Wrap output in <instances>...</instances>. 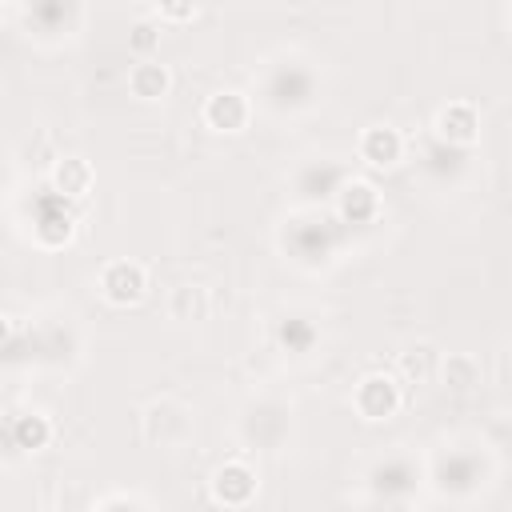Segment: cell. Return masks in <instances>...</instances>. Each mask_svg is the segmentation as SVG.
Segmentation results:
<instances>
[{
    "label": "cell",
    "mask_w": 512,
    "mask_h": 512,
    "mask_svg": "<svg viewBox=\"0 0 512 512\" xmlns=\"http://www.w3.org/2000/svg\"><path fill=\"white\" fill-rule=\"evenodd\" d=\"M400 152H404V140H400V132L388 128V124H376V128H368V132L360 136V156H364L368 164H376V168H392V164L400 160Z\"/></svg>",
    "instance_id": "cell-12"
},
{
    "label": "cell",
    "mask_w": 512,
    "mask_h": 512,
    "mask_svg": "<svg viewBox=\"0 0 512 512\" xmlns=\"http://www.w3.org/2000/svg\"><path fill=\"white\" fill-rule=\"evenodd\" d=\"M128 44H132V52L148 56V52L160 44V32H156L152 24H136V28H132V36H128Z\"/></svg>",
    "instance_id": "cell-21"
},
{
    "label": "cell",
    "mask_w": 512,
    "mask_h": 512,
    "mask_svg": "<svg viewBox=\"0 0 512 512\" xmlns=\"http://www.w3.org/2000/svg\"><path fill=\"white\" fill-rule=\"evenodd\" d=\"M168 84H172V76H168V68L164 64H136L132 72H128V88H132V96H140V100H160L164 92H168Z\"/></svg>",
    "instance_id": "cell-17"
},
{
    "label": "cell",
    "mask_w": 512,
    "mask_h": 512,
    "mask_svg": "<svg viewBox=\"0 0 512 512\" xmlns=\"http://www.w3.org/2000/svg\"><path fill=\"white\" fill-rule=\"evenodd\" d=\"M72 20H76V0H28V24H36L48 36L72 28Z\"/></svg>",
    "instance_id": "cell-14"
},
{
    "label": "cell",
    "mask_w": 512,
    "mask_h": 512,
    "mask_svg": "<svg viewBox=\"0 0 512 512\" xmlns=\"http://www.w3.org/2000/svg\"><path fill=\"white\" fill-rule=\"evenodd\" d=\"M480 464H476V456L472 452H452V456H444L440 460V468H436V484L444 488V492H464V488H472L476 480H480Z\"/></svg>",
    "instance_id": "cell-13"
},
{
    "label": "cell",
    "mask_w": 512,
    "mask_h": 512,
    "mask_svg": "<svg viewBox=\"0 0 512 512\" xmlns=\"http://www.w3.org/2000/svg\"><path fill=\"white\" fill-rule=\"evenodd\" d=\"M276 340H280L284 352L304 356V352H312V344L320 340V332H316V324H312L308 316H284V320L276 324Z\"/></svg>",
    "instance_id": "cell-16"
},
{
    "label": "cell",
    "mask_w": 512,
    "mask_h": 512,
    "mask_svg": "<svg viewBox=\"0 0 512 512\" xmlns=\"http://www.w3.org/2000/svg\"><path fill=\"white\" fill-rule=\"evenodd\" d=\"M64 200L68 196H60V192L36 200V240L44 248H60L72 236V212L64 208Z\"/></svg>",
    "instance_id": "cell-5"
},
{
    "label": "cell",
    "mask_w": 512,
    "mask_h": 512,
    "mask_svg": "<svg viewBox=\"0 0 512 512\" xmlns=\"http://www.w3.org/2000/svg\"><path fill=\"white\" fill-rule=\"evenodd\" d=\"M252 492H256V472L248 468V464H240V460H232V464H224L216 476H212V496L220 500V504H248L252 500Z\"/></svg>",
    "instance_id": "cell-9"
},
{
    "label": "cell",
    "mask_w": 512,
    "mask_h": 512,
    "mask_svg": "<svg viewBox=\"0 0 512 512\" xmlns=\"http://www.w3.org/2000/svg\"><path fill=\"white\" fill-rule=\"evenodd\" d=\"M8 340H12V320H8L4 312H0V348H4Z\"/></svg>",
    "instance_id": "cell-24"
},
{
    "label": "cell",
    "mask_w": 512,
    "mask_h": 512,
    "mask_svg": "<svg viewBox=\"0 0 512 512\" xmlns=\"http://www.w3.org/2000/svg\"><path fill=\"white\" fill-rule=\"evenodd\" d=\"M88 184H92V168H88V160H80V156H68V160H60V164L52 168V188H56L60 196H84Z\"/></svg>",
    "instance_id": "cell-18"
},
{
    "label": "cell",
    "mask_w": 512,
    "mask_h": 512,
    "mask_svg": "<svg viewBox=\"0 0 512 512\" xmlns=\"http://www.w3.org/2000/svg\"><path fill=\"white\" fill-rule=\"evenodd\" d=\"M12 440H16V452H40V448L52 440L48 416H40V412L12 416Z\"/></svg>",
    "instance_id": "cell-15"
},
{
    "label": "cell",
    "mask_w": 512,
    "mask_h": 512,
    "mask_svg": "<svg viewBox=\"0 0 512 512\" xmlns=\"http://www.w3.org/2000/svg\"><path fill=\"white\" fill-rule=\"evenodd\" d=\"M376 208H380V196L368 180H344L336 188V212L344 224H368L376 216Z\"/></svg>",
    "instance_id": "cell-7"
},
{
    "label": "cell",
    "mask_w": 512,
    "mask_h": 512,
    "mask_svg": "<svg viewBox=\"0 0 512 512\" xmlns=\"http://www.w3.org/2000/svg\"><path fill=\"white\" fill-rule=\"evenodd\" d=\"M356 412L364 416V420H388L396 408H400V388L388 380V376H380V372H372V376H364L360 384H356Z\"/></svg>",
    "instance_id": "cell-4"
},
{
    "label": "cell",
    "mask_w": 512,
    "mask_h": 512,
    "mask_svg": "<svg viewBox=\"0 0 512 512\" xmlns=\"http://www.w3.org/2000/svg\"><path fill=\"white\" fill-rule=\"evenodd\" d=\"M436 132H440L444 144L468 148V144L480 136V116H476V108H472L468 100H452V104L440 108V116H436Z\"/></svg>",
    "instance_id": "cell-6"
},
{
    "label": "cell",
    "mask_w": 512,
    "mask_h": 512,
    "mask_svg": "<svg viewBox=\"0 0 512 512\" xmlns=\"http://www.w3.org/2000/svg\"><path fill=\"white\" fill-rule=\"evenodd\" d=\"M340 184H344V168L332 164V160H312L296 176V192L304 200H328V196H336Z\"/></svg>",
    "instance_id": "cell-10"
},
{
    "label": "cell",
    "mask_w": 512,
    "mask_h": 512,
    "mask_svg": "<svg viewBox=\"0 0 512 512\" xmlns=\"http://www.w3.org/2000/svg\"><path fill=\"white\" fill-rule=\"evenodd\" d=\"M476 360L472 356H448V364H444V380L452 384V388H472L476 384Z\"/></svg>",
    "instance_id": "cell-19"
},
{
    "label": "cell",
    "mask_w": 512,
    "mask_h": 512,
    "mask_svg": "<svg viewBox=\"0 0 512 512\" xmlns=\"http://www.w3.org/2000/svg\"><path fill=\"white\" fill-rule=\"evenodd\" d=\"M340 224L336 220H324V216H304V220H292V228L284 232V244L292 248L296 260L304 264H316L324 260L336 244H340Z\"/></svg>",
    "instance_id": "cell-2"
},
{
    "label": "cell",
    "mask_w": 512,
    "mask_h": 512,
    "mask_svg": "<svg viewBox=\"0 0 512 512\" xmlns=\"http://www.w3.org/2000/svg\"><path fill=\"white\" fill-rule=\"evenodd\" d=\"M264 96H268V104H272L276 112H296V108H308V104H312L316 80H312V72H308L304 64L284 60V64H276V68L268 72Z\"/></svg>",
    "instance_id": "cell-1"
},
{
    "label": "cell",
    "mask_w": 512,
    "mask_h": 512,
    "mask_svg": "<svg viewBox=\"0 0 512 512\" xmlns=\"http://www.w3.org/2000/svg\"><path fill=\"white\" fill-rule=\"evenodd\" d=\"M156 4H160V16L164 20H176V24L196 12V0H156Z\"/></svg>",
    "instance_id": "cell-22"
},
{
    "label": "cell",
    "mask_w": 512,
    "mask_h": 512,
    "mask_svg": "<svg viewBox=\"0 0 512 512\" xmlns=\"http://www.w3.org/2000/svg\"><path fill=\"white\" fill-rule=\"evenodd\" d=\"M120 504H144L140 496H108V500H100L96 508H120Z\"/></svg>",
    "instance_id": "cell-23"
},
{
    "label": "cell",
    "mask_w": 512,
    "mask_h": 512,
    "mask_svg": "<svg viewBox=\"0 0 512 512\" xmlns=\"http://www.w3.org/2000/svg\"><path fill=\"white\" fill-rule=\"evenodd\" d=\"M400 368L408 372V376H416V380H424L428 372H432V348H408L404 356H400Z\"/></svg>",
    "instance_id": "cell-20"
},
{
    "label": "cell",
    "mask_w": 512,
    "mask_h": 512,
    "mask_svg": "<svg viewBox=\"0 0 512 512\" xmlns=\"http://www.w3.org/2000/svg\"><path fill=\"white\" fill-rule=\"evenodd\" d=\"M204 120L216 128V132H240L248 124V100L240 92H216L208 104H204Z\"/></svg>",
    "instance_id": "cell-11"
},
{
    "label": "cell",
    "mask_w": 512,
    "mask_h": 512,
    "mask_svg": "<svg viewBox=\"0 0 512 512\" xmlns=\"http://www.w3.org/2000/svg\"><path fill=\"white\" fill-rule=\"evenodd\" d=\"M368 480H372V492H376L380 500H388V504H400V500L408 496V488L416 484V468H412V460H404V456H392V460L376 464Z\"/></svg>",
    "instance_id": "cell-8"
},
{
    "label": "cell",
    "mask_w": 512,
    "mask_h": 512,
    "mask_svg": "<svg viewBox=\"0 0 512 512\" xmlns=\"http://www.w3.org/2000/svg\"><path fill=\"white\" fill-rule=\"evenodd\" d=\"M144 288H148L144 268L132 264V260H112V264L100 272V292H104L112 304H120V308L136 304V300L144 296Z\"/></svg>",
    "instance_id": "cell-3"
}]
</instances>
